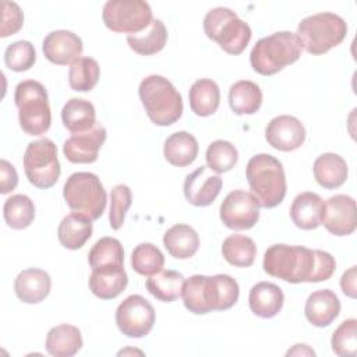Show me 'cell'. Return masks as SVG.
Instances as JSON below:
<instances>
[{
	"label": "cell",
	"instance_id": "obj_16",
	"mask_svg": "<svg viewBox=\"0 0 357 357\" xmlns=\"http://www.w3.org/2000/svg\"><path fill=\"white\" fill-rule=\"evenodd\" d=\"M106 128L96 123L91 130L73 134L63 144V153L71 163H93L106 141Z\"/></svg>",
	"mask_w": 357,
	"mask_h": 357
},
{
	"label": "cell",
	"instance_id": "obj_26",
	"mask_svg": "<svg viewBox=\"0 0 357 357\" xmlns=\"http://www.w3.org/2000/svg\"><path fill=\"white\" fill-rule=\"evenodd\" d=\"M81 331L70 324L53 326L46 336V351L54 357H71L82 347Z\"/></svg>",
	"mask_w": 357,
	"mask_h": 357
},
{
	"label": "cell",
	"instance_id": "obj_21",
	"mask_svg": "<svg viewBox=\"0 0 357 357\" xmlns=\"http://www.w3.org/2000/svg\"><path fill=\"white\" fill-rule=\"evenodd\" d=\"M284 296L282 289L272 282L254 284L248 294V304L252 314L261 318H273L283 307Z\"/></svg>",
	"mask_w": 357,
	"mask_h": 357
},
{
	"label": "cell",
	"instance_id": "obj_25",
	"mask_svg": "<svg viewBox=\"0 0 357 357\" xmlns=\"http://www.w3.org/2000/svg\"><path fill=\"white\" fill-rule=\"evenodd\" d=\"M163 245L176 259H188L199 248L198 233L188 225L178 223L172 226L163 234Z\"/></svg>",
	"mask_w": 357,
	"mask_h": 357
},
{
	"label": "cell",
	"instance_id": "obj_39",
	"mask_svg": "<svg viewBox=\"0 0 357 357\" xmlns=\"http://www.w3.org/2000/svg\"><path fill=\"white\" fill-rule=\"evenodd\" d=\"M205 159L208 169L220 174L231 170L236 166L238 160V152L231 142L225 139H216L209 144Z\"/></svg>",
	"mask_w": 357,
	"mask_h": 357
},
{
	"label": "cell",
	"instance_id": "obj_42",
	"mask_svg": "<svg viewBox=\"0 0 357 357\" xmlns=\"http://www.w3.org/2000/svg\"><path fill=\"white\" fill-rule=\"evenodd\" d=\"M131 204H132V194L128 185L117 184L112 188L109 222L113 230H119L123 226L126 213L131 206Z\"/></svg>",
	"mask_w": 357,
	"mask_h": 357
},
{
	"label": "cell",
	"instance_id": "obj_38",
	"mask_svg": "<svg viewBox=\"0 0 357 357\" xmlns=\"http://www.w3.org/2000/svg\"><path fill=\"white\" fill-rule=\"evenodd\" d=\"M165 257L162 251L152 243H141L131 252L132 269L144 276H151L162 271Z\"/></svg>",
	"mask_w": 357,
	"mask_h": 357
},
{
	"label": "cell",
	"instance_id": "obj_15",
	"mask_svg": "<svg viewBox=\"0 0 357 357\" xmlns=\"http://www.w3.org/2000/svg\"><path fill=\"white\" fill-rule=\"evenodd\" d=\"M266 142L282 152L298 149L305 141V128L303 123L289 114L273 117L265 128Z\"/></svg>",
	"mask_w": 357,
	"mask_h": 357
},
{
	"label": "cell",
	"instance_id": "obj_17",
	"mask_svg": "<svg viewBox=\"0 0 357 357\" xmlns=\"http://www.w3.org/2000/svg\"><path fill=\"white\" fill-rule=\"evenodd\" d=\"M45 57L57 66L73 64L82 54L81 38L67 29H57L47 33L42 42Z\"/></svg>",
	"mask_w": 357,
	"mask_h": 357
},
{
	"label": "cell",
	"instance_id": "obj_44",
	"mask_svg": "<svg viewBox=\"0 0 357 357\" xmlns=\"http://www.w3.org/2000/svg\"><path fill=\"white\" fill-rule=\"evenodd\" d=\"M18 184V174L15 167L6 159L0 160V192L8 194Z\"/></svg>",
	"mask_w": 357,
	"mask_h": 357
},
{
	"label": "cell",
	"instance_id": "obj_27",
	"mask_svg": "<svg viewBox=\"0 0 357 357\" xmlns=\"http://www.w3.org/2000/svg\"><path fill=\"white\" fill-rule=\"evenodd\" d=\"M163 155L170 165L185 167L198 156V141L187 131L173 132L165 141Z\"/></svg>",
	"mask_w": 357,
	"mask_h": 357
},
{
	"label": "cell",
	"instance_id": "obj_36",
	"mask_svg": "<svg viewBox=\"0 0 357 357\" xmlns=\"http://www.w3.org/2000/svg\"><path fill=\"white\" fill-rule=\"evenodd\" d=\"M6 223L15 230L26 229L35 218L33 201L24 194H15L6 199L3 206Z\"/></svg>",
	"mask_w": 357,
	"mask_h": 357
},
{
	"label": "cell",
	"instance_id": "obj_9",
	"mask_svg": "<svg viewBox=\"0 0 357 357\" xmlns=\"http://www.w3.org/2000/svg\"><path fill=\"white\" fill-rule=\"evenodd\" d=\"M63 197L73 212L91 220L99 219L106 208L107 195L99 177L89 172L73 173L63 187Z\"/></svg>",
	"mask_w": 357,
	"mask_h": 357
},
{
	"label": "cell",
	"instance_id": "obj_6",
	"mask_svg": "<svg viewBox=\"0 0 357 357\" xmlns=\"http://www.w3.org/2000/svg\"><path fill=\"white\" fill-rule=\"evenodd\" d=\"M347 33L344 20L335 13H318L301 20L296 36L301 49L318 56L340 45Z\"/></svg>",
	"mask_w": 357,
	"mask_h": 357
},
{
	"label": "cell",
	"instance_id": "obj_12",
	"mask_svg": "<svg viewBox=\"0 0 357 357\" xmlns=\"http://www.w3.org/2000/svg\"><path fill=\"white\" fill-rule=\"evenodd\" d=\"M155 324V308L139 294L124 298L116 310V325L127 337L146 336Z\"/></svg>",
	"mask_w": 357,
	"mask_h": 357
},
{
	"label": "cell",
	"instance_id": "obj_13",
	"mask_svg": "<svg viewBox=\"0 0 357 357\" xmlns=\"http://www.w3.org/2000/svg\"><path fill=\"white\" fill-rule=\"evenodd\" d=\"M219 216L226 227L247 230L254 227L259 219V204L251 192L234 190L220 204Z\"/></svg>",
	"mask_w": 357,
	"mask_h": 357
},
{
	"label": "cell",
	"instance_id": "obj_22",
	"mask_svg": "<svg viewBox=\"0 0 357 357\" xmlns=\"http://www.w3.org/2000/svg\"><path fill=\"white\" fill-rule=\"evenodd\" d=\"M324 199L311 191L300 192L291 202L290 218L303 230H312L321 225Z\"/></svg>",
	"mask_w": 357,
	"mask_h": 357
},
{
	"label": "cell",
	"instance_id": "obj_37",
	"mask_svg": "<svg viewBox=\"0 0 357 357\" xmlns=\"http://www.w3.org/2000/svg\"><path fill=\"white\" fill-rule=\"evenodd\" d=\"M100 77V67L92 57H79L68 71V84L73 91L88 92L95 88Z\"/></svg>",
	"mask_w": 357,
	"mask_h": 357
},
{
	"label": "cell",
	"instance_id": "obj_18",
	"mask_svg": "<svg viewBox=\"0 0 357 357\" xmlns=\"http://www.w3.org/2000/svg\"><path fill=\"white\" fill-rule=\"evenodd\" d=\"M222 190V177L212 174L208 166H199L192 173L185 176L184 197L194 206H208L219 195Z\"/></svg>",
	"mask_w": 357,
	"mask_h": 357
},
{
	"label": "cell",
	"instance_id": "obj_19",
	"mask_svg": "<svg viewBox=\"0 0 357 357\" xmlns=\"http://www.w3.org/2000/svg\"><path fill=\"white\" fill-rule=\"evenodd\" d=\"M52 287L50 276L46 271L28 268L21 271L14 280V291L17 297L26 304H38L43 301Z\"/></svg>",
	"mask_w": 357,
	"mask_h": 357
},
{
	"label": "cell",
	"instance_id": "obj_3",
	"mask_svg": "<svg viewBox=\"0 0 357 357\" xmlns=\"http://www.w3.org/2000/svg\"><path fill=\"white\" fill-rule=\"evenodd\" d=\"M245 177L259 206L271 209L283 201L287 190L286 176L275 156L269 153L252 156L245 166Z\"/></svg>",
	"mask_w": 357,
	"mask_h": 357
},
{
	"label": "cell",
	"instance_id": "obj_2",
	"mask_svg": "<svg viewBox=\"0 0 357 357\" xmlns=\"http://www.w3.org/2000/svg\"><path fill=\"white\" fill-rule=\"evenodd\" d=\"M238 294V283L225 273L215 276L192 275L184 280L181 290L184 307L197 315L229 310L237 303Z\"/></svg>",
	"mask_w": 357,
	"mask_h": 357
},
{
	"label": "cell",
	"instance_id": "obj_46",
	"mask_svg": "<svg viewBox=\"0 0 357 357\" xmlns=\"http://www.w3.org/2000/svg\"><path fill=\"white\" fill-rule=\"evenodd\" d=\"M290 354H297V356H315V351L312 350V349H310L307 344H294V347L293 349H290L289 351H287V356H290Z\"/></svg>",
	"mask_w": 357,
	"mask_h": 357
},
{
	"label": "cell",
	"instance_id": "obj_14",
	"mask_svg": "<svg viewBox=\"0 0 357 357\" xmlns=\"http://www.w3.org/2000/svg\"><path fill=\"white\" fill-rule=\"evenodd\" d=\"M356 201L350 195L336 194L324 202L321 225L335 236H349L357 226Z\"/></svg>",
	"mask_w": 357,
	"mask_h": 357
},
{
	"label": "cell",
	"instance_id": "obj_40",
	"mask_svg": "<svg viewBox=\"0 0 357 357\" xmlns=\"http://www.w3.org/2000/svg\"><path fill=\"white\" fill-rule=\"evenodd\" d=\"M332 350L340 357H354L357 351V319L343 321L332 333Z\"/></svg>",
	"mask_w": 357,
	"mask_h": 357
},
{
	"label": "cell",
	"instance_id": "obj_32",
	"mask_svg": "<svg viewBox=\"0 0 357 357\" xmlns=\"http://www.w3.org/2000/svg\"><path fill=\"white\" fill-rule=\"evenodd\" d=\"M229 105L238 116L254 114L262 105V91L252 81H237L229 89Z\"/></svg>",
	"mask_w": 357,
	"mask_h": 357
},
{
	"label": "cell",
	"instance_id": "obj_28",
	"mask_svg": "<svg viewBox=\"0 0 357 357\" xmlns=\"http://www.w3.org/2000/svg\"><path fill=\"white\" fill-rule=\"evenodd\" d=\"M92 236V220L81 213L73 212L64 216L57 229L60 244L68 250L81 248Z\"/></svg>",
	"mask_w": 357,
	"mask_h": 357
},
{
	"label": "cell",
	"instance_id": "obj_30",
	"mask_svg": "<svg viewBox=\"0 0 357 357\" xmlns=\"http://www.w3.org/2000/svg\"><path fill=\"white\" fill-rule=\"evenodd\" d=\"M167 42V29L160 20L152 22L141 32L127 36V43L131 50L141 56H152L159 53Z\"/></svg>",
	"mask_w": 357,
	"mask_h": 357
},
{
	"label": "cell",
	"instance_id": "obj_35",
	"mask_svg": "<svg viewBox=\"0 0 357 357\" xmlns=\"http://www.w3.org/2000/svg\"><path fill=\"white\" fill-rule=\"evenodd\" d=\"M223 258L233 266H251L257 257V245L254 240L243 234H230L222 244Z\"/></svg>",
	"mask_w": 357,
	"mask_h": 357
},
{
	"label": "cell",
	"instance_id": "obj_41",
	"mask_svg": "<svg viewBox=\"0 0 357 357\" xmlns=\"http://www.w3.org/2000/svg\"><path fill=\"white\" fill-rule=\"evenodd\" d=\"M36 61V52L29 40H17L7 46L4 52V63L7 68L15 73L29 70Z\"/></svg>",
	"mask_w": 357,
	"mask_h": 357
},
{
	"label": "cell",
	"instance_id": "obj_29",
	"mask_svg": "<svg viewBox=\"0 0 357 357\" xmlns=\"http://www.w3.org/2000/svg\"><path fill=\"white\" fill-rule=\"evenodd\" d=\"M63 126L73 134L91 130L96 124L95 106L82 98H71L61 109Z\"/></svg>",
	"mask_w": 357,
	"mask_h": 357
},
{
	"label": "cell",
	"instance_id": "obj_5",
	"mask_svg": "<svg viewBox=\"0 0 357 357\" xmlns=\"http://www.w3.org/2000/svg\"><path fill=\"white\" fill-rule=\"evenodd\" d=\"M300 56L301 45L296 33L280 31L261 38L254 45L250 53V63L255 73L268 77L296 63Z\"/></svg>",
	"mask_w": 357,
	"mask_h": 357
},
{
	"label": "cell",
	"instance_id": "obj_11",
	"mask_svg": "<svg viewBox=\"0 0 357 357\" xmlns=\"http://www.w3.org/2000/svg\"><path fill=\"white\" fill-rule=\"evenodd\" d=\"M105 25L117 33H137L152 22L151 6L144 0H109L102 10Z\"/></svg>",
	"mask_w": 357,
	"mask_h": 357
},
{
	"label": "cell",
	"instance_id": "obj_31",
	"mask_svg": "<svg viewBox=\"0 0 357 357\" xmlns=\"http://www.w3.org/2000/svg\"><path fill=\"white\" fill-rule=\"evenodd\" d=\"M191 110L201 117L213 114L220 103V89L218 84L209 78L195 81L188 92Z\"/></svg>",
	"mask_w": 357,
	"mask_h": 357
},
{
	"label": "cell",
	"instance_id": "obj_23",
	"mask_svg": "<svg viewBox=\"0 0 357 357\" xmlns=\"http://www.w3.org/2000/svg\"><path fill=\"white\" fill-rule=\"evenodd\" d=\"M312 172L317 183L326 190H335L343 185L349 174L346 160L340 155L332 152L319 155L314 162Z\"/></svg>",
	"mask_w": 357,
	"mask_h": 357
},
{
	"label": "cell",
	"instance_id": "obj_45",
	"mask_svg": "<svg viewBox=\"0 0 357 357\" xmlns=\"http://www.w3.org/2000/svg\"><path fill=\"white\" fill-rule=\"evenodd\" d=\"M340 287L346 296L356 298V266H351L342 275Z\"/></svg>",
	"mask_w": 357,
	"mask_h": 357
},
{
	"label": "cell",
	"instance_id": "obj_33",
	"mask_svg": "<svg viewBox=\"0 0 357 357\" xmlns=\"http://www.w3.org/2000/svg\"><path fill=\"white\" fill-rule=\"evenodd\" d=\"M184 280H185L184 276L177 271L162 269L158 273L151 275L146 279L145 286H146V290L156 300L163 303H172L181 296Z\"/></svg>",
	"mask_w": 357,
	"mask_h": 357
},
{
	"label": "cell",
	"instance_id": "obj_8",
	"mask_svg": "<svg viewBox=\"0 0 357 357\" xmlns=\"http://www.w3.org/2000/svg\"><path fill=\"white\" fill-rule=\"evenodd\" d=\"M205 35L229 54H240L251 39V28L227 7H215L204 17Z\"/></svg>",
	"mask_w": 357,
	"mask_h": 357
},
{
	"label": "cell",
	"instance_id": "obj_7",
	"mask_svg": "<svg viewBox=\"0 0 357 357\" xmlns=\"http://www.w3.org/2000/svg\"><path fill=\"white\" fill-rule=\"evenodd\" d=\"M14 102L18 107L20 126L28 135H42L50 128L49 96L39 81H21L15 86Z\"/></svg>",
	"mask_w": 357,
	"mask_h": 357
},
{
	"label": "cell",
	"instance_id": "obj_4",
	"mask_svg": "<svg viewBox=\"0 0 357 357\" xmlns=\"http://www.w3.org/2000/svg\"><path fill=\"white\" fill-rule=\"evenodd\" d=\"M138 95L149 120L156 126H172L183 114L180 92L162 75L145 77L138 86Z\"/></svg>",
	"mask_w": 357,
	"mask_h": 357
},
{
	"label": "cell",
	"instance_id": "obj_10",
	"mask_svg": "<svg viewBox=\"0 0 357 357\" xmlns=\"http://www.w3.org/2000/svg\"><path fill=\"white\" fill-rule=\"evenodd\" d=\"M24 172L33 187L42 190L53 187L61 173L56 144L49 138L29 142L24 153Z\"/></svg>",
	"mask_w": 357,
	"mask_h": 357
},
{
	"label": "cell",
	"instance_id": "obj_20",
	"mask_svg": "<svg viewBox=\"0 0 357 357\" xmlns=\"http://www.w3.org/2000/svg\"><path fill=\"white\" fill-rule=\"evenodd\" d=\"M304 314L307 321L314 326H329L340 314V301L329 289L317 290L308 296Z\"/></svg>",
	"mask_w": 357,
	"mask_h": 357
},
{
	"label": "cell",
	"instance_id": "obj_43",
	"mask_svg": "<svg viewBox=\"0 0 357 357\" xmlns=\"http://www.w3.org/2000/svg\"><path fill=\"white\" fill-rule=\"evenodd\" d=\"M24 24V13L14 1L1 3V31L0 36L7 38L17 33Z\"/></svg>",
	"mask_w": 357,
	"mask_h": 357
},
{
	"label": "cell",
	"instance_id": "obj_1",
	"mask_svg": "<svg viewBox=\"0 0 357 357\" xmlns=\"http://www.w3.org/2000/svg\"><path fill=\"white\" fill-rule=\"evenodd\" d=\"M262 268L268 275L289 283H318L331 279L336 261L322 250L273 244L264 254Z\"/></svg>",
	"mask_w": 357,
	"mask_h": 357
},
{
	"label": "cell",
	"instance_id": "obj_34",
	"mask_svg": "<svg viewBox=\"0 0 357 357\" xmlns=\"http://www.w3.org/2000/svg\"><path fill=\"white\" fill-rule=\"evenodd\" d=\"M88 262L92 269L124 268V250L114 237L99 238L88 254Z\"/></svg>",
	"mask_w": 357,
	"mask_h": 357
},
{
	"label": "cell",
	"instance_id": "obj_24",
	"mask_svg": "<svg viewBox=\"0 0 357 357\" xmlns=\"http://www.w3.org/2000/svg\"><path fill=\"white\" fill-rule=\"evenodd\" d=\"M89 289L100 300H112L120 296L128 283L124 268L92 269L89 276Z\"/></svg>",
	"mask_w": 357,
	"mask_h": 357
}]
</instances>
